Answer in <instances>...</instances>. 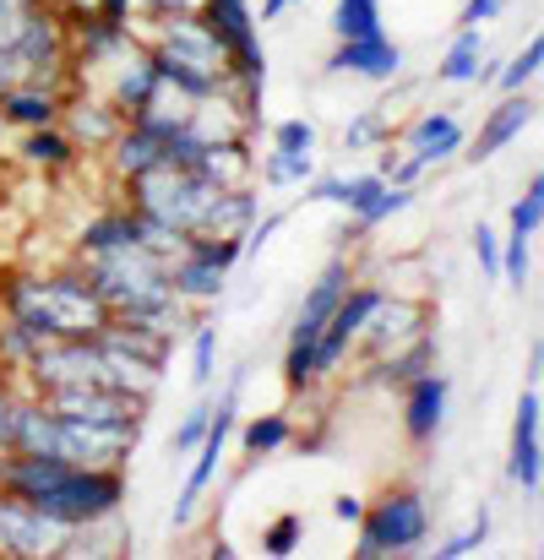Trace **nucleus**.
Returning a JSON list of instances; mask_svg holds the SVG:
<instances>
[{"label":"nucleus","instance_id":"nucleus-17","mask_svg":"<svg viewBox=\"0 0 544 560\" xmlns=\"http://www.w3.org/2000/svg\"><path fill=\"white\" fill-rule=\"evenodd\" d=\"M60 126L77 137V148H88V153H109L115 137L126 131V115H120L109 98H93V88H88L77 104H66V120H60Z\"/></svg>","mask_w":544,"mask_h":560},{"label":"nucleus","instance_id":"nucleus-31","mask_svg":"<svg viewBox=\"0 0 544 560\" xmlns=\"http://www.w3.org/2000/svg\"><path fill=\"white\" fill-rule=\"evenodd\" d=\"M392 142V126H386V109H360L349 126H344V153H364V148H386Z\"/></svg>","mask_w":544,"mask_h":560},{"label":"nucleus","instance_id":"nucleus-34","mask_svg":"<svg viewBox=\"0 0 544 560\" xmlns=\"http://www.w3.org/2000/svg\"><path fill=\"white\" fill-rule=\"evenodd\" d=\"M507 229H518V234H540L544 229V175H534V180L523 186V196L512 201Z\"/></svg>","mask_w":544,"mask_h":560},{"label":"nucleus","instance_id":"nucleus-9","mask_svg":"<svg viewBox=\"0 0 544 560\" xmlns=\"http://www.w3.org/2000/svg\"><path fill=\"white\" fill-rule=\"evenodd\" d=\"M544 402L534 386H523L518 397V413H512V441H507V485L523 490V495H540L544 485Z\"/></svg>","mask_w":544,"mask_h":560},{"label":"nucleus","instance_id":"nucleus-5","mask_svg":"<svg viewBox=\"0 0 544 560\" xmlns=\"http://www.w3.org/2000/svg\"><path fill=\"white\" fill-rule=\"evenodd\" d=\"M44 294H49V311L60 322V338H99L115 322L109 300L88 283V272L77 261H66L60 272H44Z\"/></svg>","mask_w":544,"mask_h":560},{"label":"nucleus","instance_id":"nucleus-29","mask_svg":"<svg viewBox=\"0 0 544 560\" xmlns=\"http://www.w3.org/2000/svg\"><path fill=\"white\" fill-rule=\"evenodd\" d=\"M540 71H544V33H534V38H529V44H523V49H518V55L501 66L496 88H501V93H523Z\"/></svg>","mask_w":544,"mask_h":560},{"label":"nucleus","instance_id":"nucleus-20","mask_svg":"<svg viewBox=\"0 0 544 560\" xmlns=\"http://www.w3.org/2000/svg\"><path fill=\"white\" fill-rule=\"evenodd\" d=\"M22 164L38 170V175H71L82 164V148L66 126H44V131H22Z\"/></svg>","mask_w":544,"mask_h":560},{"label":"nucleus","instance_id":"nucleus-15","mask_svg":"<svg viewBox=\"0 0 544 560\" xmlns=\"http://www.w3.org/2000/svg\"><path fill=\"white\" fill-rule=\"evenodd\" d=\"M540 109H534V98L529 93H501V104L479 120V131L468 137V164H490L501 148H512L523 131H529V120H534Z\"/></svg>","mask_w":544,"mask_h":560},{"label":"nucleus","instance_id":"nucleus-7","mask_svg":"<svg viewBox=\"0 0 544 560\" xmlns=\"http://www.w3.org/2000/svg\"><path fill=\"white\" fill-rule=\"evenodd\" d=\"M66 528L55 517H44L33 501L0 490V556L11 560H44V556H66Z\"/></svg>","mask_w":544,"mask_h":560},{"label":"nucleus","instance_id":"nucleus-4","mask_svg":"<svg viewBox=\"0 0 544 560\" xmlns=\"http://www.w3.org/2000/svg\"><path fill=\"white\" fill-rule=\"evenodd\" d=\"M245 365L229 375V386L212 397V424H207V435H201V446L190 452V474H185L181 495H175V512H170V528L185 534L190 528V517H196V506H201V495L218 485V468H223V446H229V435L240 430V392H245Z\"/></svg>","mask_w":544,"mask_h":560},{"label":"nucleus","instance_id":"nucleus-16","mask_svg":"<svg viewBox=\"0 0 544 560\" xmlns=\"http://www.w3.org/2000/svg\"><path fill=\"white\" fill-rule=\"evenodd\" d=\"M142 245V212L137 207H104L77 229V256H115Z\"/></svg>","mask_w":544,"mask_h":560},{"label":"nucleus","instance_id":"nucleus-1","mask_svg":"<svg viewBox=\"0 0 544 560\" xmlns=\"http://www.w3.org/2000/svg\"><path fill=\"white\" fill-rule=\"evenodd\" d=\"M430 539V501L414 485H386L375 501H364L360 534H355V560L381 556H414Z\"/></svg>","mask_w":544,"mask_h":560},{"label":"nucleus","instance_id":"nucleus-21","mask_svg":"<svg viewBox=\"0 0 544 560\" xmlns=\"http://www.w3.org/2000/svg\"><path fill=\"white\" fill-rule=\"evenodd\" d=\"M201 175L218 180V186H251V180H256V148H251V131H229V137L207 142V153H201Z\"/></svg>","mask_w":544,"mask_h":560},{"label":"nucleus","instance_id":"nucleus-32","mask_svg":"<svg viewBox=\"0 0 544 560\" xmlns=\"http://www.w3.org/2000/svg\"><path fill=\"white\" fill-rule=\"evenodd\" d=\"M529 240H534V234H518V229H507V240H501V278H507L512 289H529V272H534Z\"/></svg>","mask_w":544,"mask_h":560},{"label":"nucleus","instance_id":"nucleus-39","mask_svg":"<svg viewBox=\"0 0 544 560\" xmlns=\"http://www.w3.org/2000/svg\"><path fill=\"white\" fill-rule=\"evenodd\" d=\"M316 120H305V115H294V120H278L273 126V148H283V153H316Z\"/></svg>","mask_w":544,"mask_h":560},{"label":"nucleus","instance_id":"nucleus-36","mask_svg":"<svg viewBox=\"0 0 544 560\" xmlns=\"http://www.w3.org/2000/svg\"><path fill=\"white\" fill-rule=\"evenodd\" d=\"M207 424H212V397H201V402H190V413H185L181 424H175V435H170V452H175V457H190V452L201 446V435H207Z\"/></svg>","mask_w":544,"mask_h":560},{"label":"nucleus","instance_id":"nucleus-24","mask_svg":"<svg viewBox=\"0 0 544 560\" xmlns=\"http://www.w3.org/2000/svg\"><path fill=\"white\" fill-rule=\"evenodd\" d=\"M289 441H294V419L283 408L256 413V419H240V452H245V463H262V457L283 452Z\"/></svg>","mask_w":544,"mask_h":560},{"label":"nucleus","instance_id":"nucleus-41","mask_svg":"<svg viewBox=\"0 0 544 560\" xmlns=\"http://www.w3.org/2000/svg\"><path fill=\"white\" fill-rule=\"evenodd\" d=\"M283 229V212H267V218H256L251 229H245V256H262L267 245H273V234Z\"/></svg>","mask_w":544,"mask_h":560},{"label":"nucleus","instance_id":"nucleus-10","mask_svg":"<svg viewBox=\"0 0 544 560\" xmlns=\"http://www.w3.org/2000/svg\"><path fill=\"white\" fill-rule=\"evenodd\" d=\"M360 272H355V261L338 250L322 272H316V283L305 289V300H300V311H294V322H289V343H316L322 338V327L333 322V311H338V300L349 294V283H355Z\"/></svg>","mask_w":544,"mask_h":560},{"label":"nucleus","instance_id":"nucleus-45","mask_svg":"<svg viewBox=\"0 0 544 560\" xmlns=\"http://www.w3.org/2000/svg\"><path fill=\"white\" fill-rule=\"evenodd\" d=\"M170 11H201V0H153V22L170 16Z\"/></svg>","mask_w":544,"mask_h":560},{"label":"nucleus","instance_id":"nucleus-38","mask_svg":"<svg viewBox=\"0 0 544 560\" xmlns=\"http://www.w3.org/2000/svg\"><path fill=\"white\" fill-rule=\"evenodd\" d=\"M381 186H386V175L381 170H364V175H344V196H338V207L355 218V212H364L375 196H381Z\"/></svg>","mask_w":544,"mask_h":560},{"label":"nucleus","instance_id":"nucleus-28","mask_svg":"<svg viewBox=\"0 0 544 560\" xmlns=\"http://www.w3.org/2000/svg\"><path fill=\"white\" fill-rule=\"evenodd\" d=\"M185 250H190L196 261L218 267V272H234V267L245 261V234H190Z\"/></svg>","mask_w":544,"mask_h":560},{"label":"nucleus","instance_id":"nucleus-43","mask_svg":"<svg viewBox=\"0 0 544 560\" xmlns=\"http://www.w3.org/2000/svg\"><path fill=\"white\" fill-rule=\"evenodd\" d=\"M333 517H338V523H349V528H360L364 501H360V495H338V501H333Z\"/></svg>","mask_w":544,"mask_h":560},{"label":"nucleus","instance_id":"nucleus-35","mask_svg":"<svg viewBox=\"0 0 544 560\" xmlns=\"http://www.w3.org/2000/svg\"><path fill=\"white\" fill-rule=\"evenodd\" d=\"M27 397H33V386H22V392H16V386H5V381H0V452H16Z\"/></svg>","mask_w":544,"mask_h":560},{"label":"nucleus","instance_id":"nucleus-11","mask_svg":"<svg viewBox=\"0 0 544 560\" xmlns=\"http://www.w3.org/2000/svg\"><path fill=\"white\" fill-rule=\"evenodd\" d=\"M403 44L392 33H370V38H338V49L327 55V77H360V82H397L403 77Z\"/></svg>","mask_w":544,"mask_h":560},{"label":"nucleus","instance_id":"nucleus-26","mask_svg":"<svg viewBox=\"0 0 544 560\" xmlns=\"http://www.w3.org/2000/svg\"><path fill=\"white\" fill-rule=\"evenodd\" d=\"M311 175H316V153H283V148H273L267 159H256V180L267 190L305 186Z\"/></svg>","mask_w":544,"mask_h":560},{"label":"nucleus","instance_id":"nucleus-49","mask_svg":"<svg viewBox=\"0 0 544 560\" xmlns=\"http://www.w3.org/2000/svg\"><path fill=\"white\" fill-rule=\"evenodd\" d=\"M289 5H311V0H289Z\"/></svg>","mask_w":544,"mask_h":560},{"label":"nucleus","instance_id":"nucleus-2","mask_svg":"<svg viewBox=\"0 0 544 560\" xmlns=\"http://www.w3.org/2000/svg\"><path fill=\"white\" fill-rule=\"evenodd\" d=\"M218 180H207L201 170H148V175H137V180H126V201L142 212V218H159V223H170L175 234H201L207 229V212H212V201H218Z\"/></svg>","mask_w":544,"mask_h":560},{"label":"nucleus","instance_id":"nucleus-19","mask_svg":"<svg viewBox=\"0 0 544 560\" xmlns=\"http://www.w3.org/2000/svg\"><path fill=\"white\" fill-rule=\"evenodd\" d=\"M436 360H441V343H436V327H430V332H419L414 343H403L397 354H386V360H370L364 381H370V386H397V392H403L414 375L436 371Z\"/></svg>","mask_w":544,"mask_h":560},{"label":"nucleus","instance_id":"nucleus-42","mask_svg":"<svg viewBox=\"0 0 544 560\" xmlns=\"http://www.w3.org/2000/svg\"><path fill=\"white\" fill-rule=\"evenodd\" d=\"M501 11H507V0H463L458 27H485V22H496Z\"/></svg>","mask_w":544,"mask_h":560},{"label":"nucleus","instance_id":"nucleus-46","mask_svg":"<svg viewBox=\"0 0 544 560\" xmlns=\"http://www.w3.org/2000/svg\"><path fill=\"white\" fill-rule=\"evenodd\" d=\"M207 556H212V560H234V556H240V550H234L229 539H212V545H207Z\"/></svg>","mask_w":544,"mask_h":560},{"label":"nucleus","instance_id":"nucleus-3","mask_svg":"<svg viewBox=\"0 0 544 560\" xmlns=\"http://www.w3.org/2000/svg\"><path fill=\"white\" fill-rule=\"evenodd\" d=\"M131 501V485H126V468H71L60 485L38 490L33 506L44 517H55L66 534L77 528H93L104 517H120V506Z\"/></svg>","mask_w":544,"mask_h":560},{"label":"nucleus","instance_id":"nucleus-37","mask_svg":"<svg viewBox=\"0 0 544 560\" xmlns=\"http://www.w3.org/2000/svg\"><path fill=\"white\" fill-rule=\"evenodd\" d=\"M490 523H496V517H490V506H479V517H474L463 534H452V539H447L436 556H441V560H463V556H474V550H485V539H490Z\"/></svg>","mask_w":544,"mask_h":560},{"label":"nucleus","instance_id":"nucleus-6","mask_svg":"<svg viewBox=\"0 0 544 560\" xmlns=\"http://www.w3.org/2000/svg\"><path fill=\"white\" fill-rule=\"evenodd\" d=\"M381 300H386V289H381V283H364V278L349 283V294L338 300L333 322H327V327H322V338H316V371H322V381L349 365V354H355V343H360V332H364V322L375 316V305H381Z\"/></svg>","mask_w":544,"mask_h":560},{"label":"nucleus","instance_id":"nucleus-40","mask_svg":"<svg viewBox=\"0 0 544 560\" xmlns=\"http://www.w3.org/2000/svg\"><path fill=\"white\" fill-rule=\"evenodd\" d=\"M474 256H479V272L485 278H501V240L490 223H474Z\"/></svg>","mask_w":544,"mask_h":560},{"label":"nucleus","instance_id":"nucleus-33","mask_svg":"<svg viewBox=\"0 0 544 560\" xmlns=\"http://www.w3.org/2000/svg\"><path fill=\"white\" fill-rule=\"evenodd\" d=\"M408 201H414V186H397V180H386V186H381V196H375V201H370L364 212H355L360 234H370V229H381L386 218H397V212H403Z\"/></svg>","mask_w":544,"mask_h":560},{"label":"nucleus","instance_id":"nucleus-12","mask_svg":"<svg viewBox=\"0 0 544 560\" xmlns=\"http://www.w3.org/2000/svg\"><path fill=\"white\" fill-rule=\"evenodd\" d=\"M403 159H414L425 175L430 170H441L447 159H458L463 148H468V131L458 126V115L452 109H425V115H414L408 126H403Z\"/></svg>","mask_w":544,"mask_h":560},{"label":"nucleus","instance_id":"nucleus-48","mask_svg":"<svg viewBox=\"0 0 544 560\" xmlns=\"http://www.w3.org/2000/svg\"><path fill=\"white\" fill-rule=\"evenodd\" d=\"M534 375L544 381V338H540V349H534Z\"/></svg>","mask_w":544,"mask_h":560},{"label":"nucleus","instance_id":"nucleus-25","mask_svg":"<svg viewBox=\"0 0 544 560\" xmlns=\"http://www.w3.org/2000/svg\"><path fill=\"white\" fill-rule=\"evenodd\" d=\"M218 349H223V332H218V322L207 311L190 327V386L196 392H212V381H218Z\"/></svg>","mask_w":544,"mask_h":560},{"label":"nucleus","instance_id":"nucleus-8","mask_svg":"<svg viewBox=\"0 0 544 560\" xmlns=\"http://www.w3.org/2000/svg\"><path fill=\"white\" fill-rule=\"evenodd\" d=\"M419 332H430V300H419V294H386V300L375 305V316L364 322L355 354H364V365H370V360H386V354H397L403 343H414Z\"/></svg>","mask_w":544,"mask_h":560},{"label":"nucleus","instance_id":"nucleus-23","mask_svg":"<svg viewBox=\"0 0 544 560\" xmlns=\"http://www.w3.org/2000/svg\"><path fill=\"white\" fill-rule=\"evenodd\" d=\"M479 60H485V33L479 27H458V38L447 44L441 66H436V82L447 88H474L479 82Z\"/></svg>","mask_w":544,"mask_h":560},{"label":"nucleus","instance_id":"nucleus-14","mask_svg":"<svg viewBox=\"0 0 544 560\" xmlns=\"http://www.w3.org/2000/svg\"><path fill=\"white\" fill-rule=\"evenodd\" d=\"M104 98L131 120V115H142L148 104H159L164 98V77H159V60H153V49L148 44H137L131 55H120V66L109 71V88H104Z\"/></svg>","mask_w":544,"mask_h":560},{"label":"nucleus","instance_id":"nucleus-13","mask_svg":"<svg viewBox=\"0 0 544 560\" xmlns=\"http://www.w3.org/2000/svg\"><path fill=\"white\" fill-rule=\"evenodd\" d=\"M447 408H452V375H441V365L414 375L403 386V435L414 446H430L447 430Z\"/></svg>","mask_w":544,"mask_h":560},{"label":"nucleus","instance_id":"nucleus-18","mask_svg":"<svg viewBox=\"0 0 544 560\" xmlns=\"http://www.w3.org/2000/svg\"><path fill=\"white\" fill-rule=\"evenodd\" d=\"M0 120L16 126V131H44V126H60L66 120V98L55 88L22 82V88H5L0 93Z\"/></svg>","mask_w":544,"mask_h":560},{"label":"nucleus","instance_id":"nucleus-44","mask_svg":"<svg viewBox=\"0 0 544 560\" xmlns=\"http://www.w3.org/2000/svg\"><path fill=\"white\" fill-rule=\"evenodd\" d=\"M251 5H256V22H278L289 11V0H251Z\"/></svg>","mask_w":544,"mask_h":560},{"label":"nucleus","instance_id":"nucleus-22","mask_svg":"<svg viewBox=\"0 0 544 560\" xmlns=\"http://www.w3.org/2000/svg\"><path fill=\"white\" fill-rule=\"evenodd\" d=\"M170 283H175V294H181L185 305H218L223 289H229V272H218V267L196 261L190 250H181V256L170 261Z\"/></svg>","mask_w":544,"mask_h":560},{"label":"nucleus","instance_id":"nucleus-27","mask_svg":"<svg viewBox=\"0 0 544 560\" xmlns=\"http://www.w3.org/2000/svg\"><path fill=\"white\" fill-rule=\"evenodd\" d=\"M370 33H386L381 0H338L333 5V38H370Z\"/></svg>","mask_w":544,"mask_h":560},{"label":"nucleus","instance_id":"nucleus-30","mask_svg":"<svg viewBox=\"0 0 544 560\" xmlns=\"http://www.w3.org/2000/svg\"><path fill=\"white\" fill-rule=\"evenodd\" d=\"M300 545H305V517H300V512H278V517L262 528V556L289 560Z\"/></svg>","mask_w":544,"mask_h":560},{"label":"nucleus","instance_id":"nucleus-47","mask_svg":"<svg viewBox=\"0 0 544 560\" xmlns=\"http://www.w3.org/2000/svg\"><path fill=\"white\" fill-rule=\"evenodd\" d=\"M60 0H22V11H55Z\"/></svg>","mask_w":544,"mask_h":560}]
</instances>
